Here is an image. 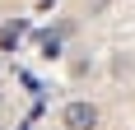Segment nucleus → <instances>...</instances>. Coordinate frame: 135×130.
I'll return each mask as SVG.
<instances>
[{
	"instance_id": "7ed1b4c3",
	"label": "nucleus",
	"mask_w": 135,
	"mask_h": 130,
	"mask_svg": "<svg viewBox=\"0 0 135 130\" xmlns=\"http://www.w3.org/2000/svg\"><path fill=\"white\" fill-rule=\"evenodd\" d=\"M42 56H61V37L47 33V37H42Z\"/></svg>"
},
{
	"instance_id": "f03ea898",
	"label": "nucleus",
	"mask_w": 135,
	"mask_h": 130,
	"mask_svg": "<svg viewBox=\"0 0 135 130\" xmlns=\"http://www.w3.org/2000/svg\"><path fill=\"white\" fill-rule=\"evenodd\" d=\"M28 28L23 23H14V28H5V33H0V51H14V47H19V37H23Z\"/></svg>"
},
{
	"instance_id": "f257e3e1",
	"label": "nucleus",
	"mask_w": 135,
	"mask_h": 130,
	"mask_svg": "<svg viewBox=\"0 0 135 130\" xmlns=\"http://www.w3.org/2000/svg\"><path fill=\"white\" fill-rule=\"evenodd\" d=\"M61 126L65 130H98V107L93 102H65V112H61Z\"/></svg>"
}]
</instances>
